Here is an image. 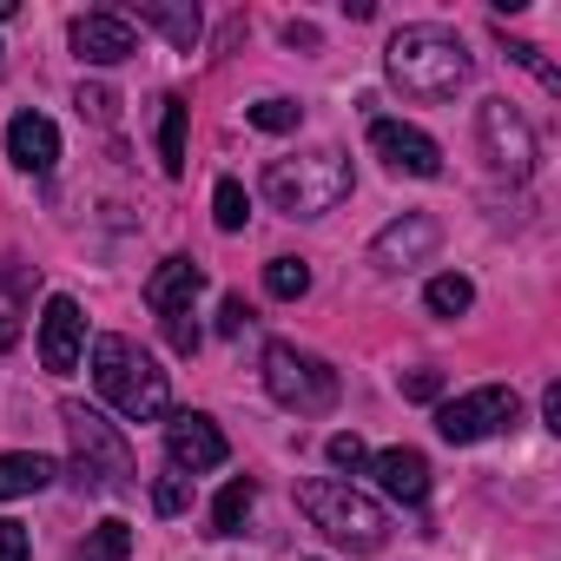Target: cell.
Segmentation results:
<instances>
[{"label":"cell","instance_id":"cell-1","mask_svg":"<svg viewBox=\"0 0 561 561\" xmlns=\"http://www.w3.org/2000/svg\"><path fill=\"white\" fill-rule=\"evenodd\" d=\"M383 67H390V80H397L410 100H449V93L469 80L462 41H456L449 27H430V21L397 27L390 47H383Z\"/></svg>","mask_w":561,"mask_h":561},{"label":"cell","instance_id":"cell-2","mask_svg":"<svg viewBox=\"0 0 561 561\" xmlns=\"http://www.w3.org/2000/svg\"><path fill=\"white\" fill-rule=\"evenodd\" d=\"M93 383L100 397L126 416V423H159L172 390H165V370L133 344V337H100L93 344Z\"/></svg>","mask_w":561,"mask_h":561},{"label":"cell","instance_id":"cell-3","mask_svg":"<svg viewBox=\"0 0 561 561\" xmlns=\"http://www.w3.org/2000/svg\"><path fill=\"white\" fill-rule=\"evenodd\" d=\"M264 198L285 218H324L351 198V159L344 152H305V159H271Z\"/></svg>","mask_w":561,"mask_h":561},{"label":"cell","instance_id":"cell-4","mask_svg":"<svg viewBox=\"0 0 561 561\" xmlns=\"http://www.w3.org/2000/svg\"><path fill=\"white\" fill-rule=\"evenodd\" d=\"M60 423H67V436H73V482H80V489H93V495L133 489V449H126V436H119L100 410L60 403Z\"/></svg>","mask_w":561,"mask_h":561},{"label":"cell","instance_id":"cell-5","mask_svg":"<svg viewBox=\"0 0 561 561\" xmlns=\"http://www.w3.org/2000/svg\"><path fill=\"white\" fill-rule=\"evenodd\" d=\"M298 502H305V515H311L331 541H344V548H357V554L383 548V535H390L383 508H377L370 495H357L344 476H311V482L298 489Z\"/></svg>","mask_w":561,"mask_h":561},{"label":"cell","instance_id":"cell-6","mask_svg":"<svg viewBox=\"0 0 561 561\" xmlns=\"http://www.w3.org/2000/svg\"><path fill=\"white\" fill-rule=\"evenodd\" d=\"M264 390L285 410H298V416H318V410L337 403V370L324 357L298 351V344H271L264 351Z\"/></svg>","mask_w":561,"mask_h":561},{"label":"cell","instance_id":"cell-7","mask_svg":"<svg viewBox=\"0 0 561 561\" xmlns=\"http://www.w3.org/2000/svg\"><path fill=\"white\" fill-rule=\"evenodd\" d=\"M515 416H522V397L502 390V383H482V390L443 403V410H436V430H443L449 443H482V436H495V430H515Z\"/></svg>","mask_w":561,"mask_h":561},{"label":"cell","instance_id":"cell-8","mask_svg":"<svg viewBox=\"0 0 561 561\" xmlns=\"http://www.w3.org/2000/svg\"><path fill=\"white\" fill-rule=\"evenodd\" d=\"M476 133H482V159H489L495 172H508V179H528V172H535V133H528V119L515 113V100H482Z\"/></svg>","mask_w":561,"mask_h":561},{"label":"cell","instance_id":"cell-9","mask_svg":"<svg viewBox=\"0 0 561 561\" xmlns=\"http://www.w3.org/2000/svg\"><path fill=\"white\" fill-rule=\"evenodd\" d=\"M370 146H377V159H383L390 172H403V179H436V172H443L436 139L416 133V126H403V119H370Z\"/></svg>","mask_w":561,"mask_h":561},{"label":"cell","instance_id":"cell-10","mask_svg":"<svg viewBox=\"0 0 561 561\" xmlns=\"http://www.w3.org/2000/svg\"><path fill=\"white\" fill-rule=\"evenodd\" d=\"M436 244H443V225H436L430 211H403L397 225H383V231L370 238V264H377V271H410V264H423Z\"/></svg>","mask_w":561,"mask_h":561},{"label":"cell","instance_id":"cell-11","mask_svg":"<svg viewBox=\"0 0 561 561\" xmlns=\"http://www.w3.org/2000/svg\"><path fill=\"white\" fill-rule=\"evenodd\" d=\"M165 456H172V469H179V476H205V469H218L231 449H225V436H218V423H211V416L179 410V416L165 423Z\"/></svg>","mask_w":561,"mask_h":561},{"label":"cell","instance_id":"cell-12","mask_svg":"<svg viewBox=\"0 0 561 561\" xmlns=\"http://www.w3.org/2000/svg\"><path fill=\"white\" fill-rule=\"evenodd\" d=\"M73 54L87 67H119V60L139 54V34H133L126 14H80L73 21Z\"/></svg>","mask_w":561,"mask_h":561},{"label":"cell","instance_id":"cell-13","mask_svg":"<svg viewBox=\"0 0 561 561\" xmlns=\"http://www.w3.org/2000/svg\"><path fill=\"white\" fill-rule=\"evenodd\" d=\"M80 351H87V318H80V305H73V298H47V318H41V364H47L54 377H67V370L80 364Z\"/></svg>","mask_w":561,"mask_h":561},{"label":"cell","instance_id":"cell-14","mask_svg":"<svg viewBox=\"0 0 561 561\" xmlns=\"http://www.w3.org/2000/svg\"><path fill=\"white\" fill-rule=\"evenodd\" d=\"M205 291V271L192 264V257H165L152 277H146V311H159V318H179V311H192V298Z\"/></svg>","mask_w":561,"mask_h":561},{"label":"cell","instance_id":"cell-15","mask_svg":"<svg viewBox=\"0 0 561 561\" xmlns=\"http://www.w3.org/2000/svg\"><path fill=\"white\" fill-rule=\"evenodd\" d=\"M8 159H14L21 172H54V159H60L54 119H47V113H14V126H8Z\"/></svg>","mask_w":561,"mask_h":561},{"label":"cell","instance_id":"cell-16","mask_svg":"<svg viewBox=\"0 0 561 561\" xmlns=\"http://www.w3.org/2000/svg\"><path fill=\"white\" fill-rule=\"evenodd\" d=\"M370 476H377V489L390 495V502H423L430 495V462H423V449H383L377 462H370Z\"/></svg>","mask_w":561,"mask_h":561},{"label":"cell","instance_id":"cell-17","mask_svg":"<svg viewBox=\"0 0 561 561\" xmlns=\"http://www.w3.org/2000/svg\"><path fill=\"white\" fill-rule=\"evenodd\" d=\"M54 476H60V469H54V456H41V449H8V456H0V502H14V495H41Z\"/></svg>","mask_w":561,"mask_h":561},{"label":"cell","instance_id":"cell-18","mask_svg":"<svg viewBox=\"0 0 561 561\" xmlns=\"http://www.w3.org/2000/svg\"><path fill=\"white\" fill-rule=\"evenodd\" d=\"M139 21H146V27H159L179 54H192V41H198V8H159V0H146Z\"/></svg>","mask_w":561,"mask_h":561},{"label":"cell","instance_id":"cell-19","mask_svg":"<svg viewBox=\"0 0 561 561\" xmlns=\"http://www.w3.org/2000/svg\"><path fill=\"white\" fill-rule=\"evenodd\" d=\"M126 554H133V528H126L119 515H106V522L73 548V561H126Z\"/></svg>","mask_w":561,"mask_h":561},{"label":"cell","instance_id":"cell-20","mask_svg":"<svg viewBox=\"0 0 561 561\" xmlns=\"http://www.w3.org/2000/svg\"><path fill=\"white\" fill-rule=\"evenodd\" d=\"M251 502H257V489L238 476V482H225V495L211 502V535H238L244 528V515H251Z\"/></svg>","mask_w":561,"mask_h":561},{"label":"cell","instance_id":"cell-21","mask_svg":"<svg viewBox=\"0 0 561 561\" xmlns=\"http://www.w3.org/2000/svg\"><path fill=\"white\" fill-rule=\"evenodd\" d=\"M264 291L285 298V305L305 298V291H311V264H305V257H271V264H264Z\"/></svg>","mask_w":561,"mask_h":561},{"label":"cell","instance_id":"cell-22","mask_svg":"<svg viewBox=\"0 0 561 561\" xmlns=\"http://www.w3.org/2000/svg\"><path fill=\"white\" fill-rule=\"evenodd\" d=\"M159 165L179 179L185 172V100H165V119H159Z\"/></svg>","mask_w":561,"mask_h":561},{"label":"cell","instance_id":"cell-23","mask_svg":"<svg viewBox=\"0 0 561 561\" xmlns=\"http://www.w3.org/2000/svg\"><path fill=\"white\" fill-rule=\"evenodd\" d=\"M469 305H476V285H469V277H456V271L430 277V311H436V318H462Z\"/></svg>","mask_w":561,"mask_h":561},{"label":"cell","instance_id":"cell-24","mask_svg":"<svg viewBox=\"0 0 561 561\" xmlns=\"http://www.w3.org/2000/svg\"><path fill=\"white\" fill-rule=\"evenodd\" d=\"M211 218H218V231H244L251 198H244V185H238V179H218V192H211Z\"/></svg>","mask_w":561,"mask_h":561},{"label":"cell","instance_id":"cell-25","mask_svg":"<svg viewBox=\"0 0 561 561\" xmlns=\"http://www.w3.org/2000/svg\"><path fill=\"white\" fill-rule=\"evenodd\" d=\"M257 133H298V119H305V106L298 100H257L251 113H244Z\"/></svg>","mask_w":561,"mask_h":561},{"label":"cell","instance_id":"cell-26","mask_svg":"<svg viewBox=\"0 0 561 561\" xmlns=\"http://www.w3.org/2000/svg\"><path fill=\"white\" fill-rule=\"evenodd\" d=\"M502 47H508V60H515V67H528V73H535L548 93H561V67H554V60H548L535 41H502Z\"/></svg>","mask_w":561,"mask_h":561},{"label":"cell","instance_id":"cell-27","mask_svg":"<svg viewBox=\"0 0 561 561\" xmlns=\"http://www.w3.org/2000/svg\"><path fill=\"white\" fill-rule=\"evenodd\" d=\"M152 508H159V515H185V508H192V482H185L179 469L159 476V482H152Z\"/></svg>","mask_w":561,"mask_h":561},{"label":"cell","instance_id":"cell-28","mask_svg":"<svg viewBox=\"0 0 561 561\" xmlns=\"http://www.w3.org/2000/svg\"><path fill=\"white\" fill-rule=\"evenodd\" d=\"M324 456H331L337 469H364V462H370V449H364V436H351V430H344V436H331V443H324Z\"/></svg>","mask_w":561,"mask_h":561},{"label":"cell","instance_id":"cell-29","mask_svg":"<svg viewBox=\"0 0 561 561\" xmlns=\"http://www.w3.org/2000/svg\"><path fill=\"white\" fill-rule=\"evenodd\" d=\"M80 113L100 119V126H113V119H119V100H113L106 87H80Z\"/></svg>","mask_w":561,"mask_h":561},{"label":"cell","instance_id":"cell-30","mask_svg":"<svg viewBox=\"0 0 561 561\" xmlns=\"http://www.w3.org/2000/svg\"><path fill=\"white\" fill-rule=\"evenodd\" d=\"M165 337H172V351H179V357H192V351H198V324H192V311L165 318Z\"/></svg>","mask_w":561,"mask_h":561},{"label":"cell","instance_id":"cell-31","mask_svg":"<svg viewBox=\"0 0 561 561\" xmlns=\"http://www.w3.org/2000/svg\"><path fill=\"white\" fill-rule=\"evenodd\" d=\"M27 554H34L27 528H21V522H0V561H27Z\"/></svg>","mask_w":561,"mask_h":561},{"label":"cell","instance_id":"cell-32","mask_svg":"<svg viewBox=\"0 0 561 561\" xmlns=\"http://www.w3.org/2000/svg\"><path fill=\"white\" fill-rule=\"evenodd\" d=\"M403 397L436 403V397H443V377H436V370H410V377H403Z\"/></svg>","mask_w":561,"mask_h":561},{"label":"cell","instance_id":"cell-33","mask_svg":"<svg viewBox=\"0 0 561 561\" xmlns=\"http://www.w3.org/2000/svg\"><path fill=\"white\" fill-rule=\"evenodd\" d=\"M244 324H251L244 298H225V305H218V331H225V337H244Z\"/></svg>","mask_w":561,"mask_h":561},{"label":"cell","instance_id":"cell-34","mask_svg":"<svg viewBox=\"0 0 561 561\" xmlns=\"http://www.w3.org/2000/svg\"><path fill=\"white\" fill-rule=\"evenodd\" d=\"M541 416H548V430H561V383L541 390Z\"/></svg>","mask_w":561,"mask_h":561},{"label":"cell","instance_id":"cell-35","mask_svg":"<svg viewBox=\"0 0 561 561\" xmlns=\"http://www.w3.org/2000/svg\"><path fill=\"white\" fill-rule=\"evenodd\" d=\"M0 54H8V47H0Z\"/></svg>","mask_w":561,"mask_h":561}]
</instances>
